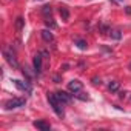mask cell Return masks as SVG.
Segmentation results:
<instances>
[{
	"mask_svg": "<svg viewBox=\"0 0 131 131\" xmlns=\"http://www.w3.org/2000/svg\"><path fill=\"white\" fill-rule=\"evenodd\" d=\"M45 25H46L48 28H51V29H54V28H56V22H54L51 17H46V19H45Z\"/></svg>",
	"mask_w": 131,
	"mask_h": 131,
	"instance_id": "14",
	"label": "cell"
},
{
	"mask_svg": "<svg viewBox=\"0 0 131 131\" xmlns=\"http://www.w3.org/2000/svg\"><path fill=\"white\" fill-rule=\"evenodd\" d=\"M25 103H26L25 99L14 97V99L8 100V102L5 103V108H6V110H16V108H22V106H25Z\"/></svg>",
	"mask_w": 131,
	"mask_h": 131,
	"instance_id": "3",
	"label": "cell"
},
{
	"mask_svg": "<svg viewBox=\"0 0 131 131\" xmlns=\"http://www.w3.org/2000/svg\"><path fill=\"white\" fill-rule=\"evenodd\" d=\"M32 125H34L37 129H42V131H49V129H51V125L46 123V122H43V120H36Z\"/></svg>",
	"mask_w": 131,
	"mask_h": 131,
	"instance_id": "8",
	"label": "cell"
},
{
	"mask_svg": "<svg viewBox=\"0 0 131 131\" xmlns=\"http://www.w3.org/2000/svg\"><path fill=\"white\" fill-rule=\"evenodd\" d=\"M128 68H129V70H131V62H129V67H128Z\"/></svg>",
	"mask_w": 131,
	"mask_h": 131,
	"instance_id": "20",
	"label": "cell"
},
{
	"mask_svg": "<svg viewBox=\"0 0 131 131\" xmlns=\"http://www.w3.org/2000/svg\"><path fill=\"white\" fill-rule=\"evenodd\" d=\"M119 86H120V83H119L117 80H111L110 85H108V90H110L111 93H116V91L119 90Z\"/></svg>",
	"mask_w": 131,
	"mask_h": 131,
	"instance_id": "11",
	"label": "cell"
},
{
	"mask_svg": "<svg viewBox=\"0 0 131 131\" xmlns=\"http://www.w3.org/2000/svg\"><path fill=\"white\" fill-rule=\"evenodd\" d=\"M125 11H126V14H131V6H126V9H125Z\"/></svg>",
	"mask_w": 131,
	"mask_h": 131,
	"instance_id": "19",
	"label": "cell"
},
{
	"mask_svg": "<svg viewBox=\"0 0 131 131\" xmlns=\"http://www.w3.org/2000/svg\"><path fill=\"white\" fill-rule=\"evenodd\" d=\"M111 37H113V39H116V40H119V39H120V31H119V29L111 31Z\"/></svg>",
	"mask_w": 131,
	"mask_h": 131,
	"instance_id": "17",
	"label": "cell"
},
{
	"mask_svg": "<svg viewBox=\"0 0 131 131\" xmlns=\"http://www.w3.org/2000/svg\"><path fill=\"white\" fill-rule=\"evenodd\" d=\"M82 82H79V80H71V82H68V90L71 91V93H77V91H82Z\"/></svg>",
	"mask_w": 131,
	"mask_h": 131,
	"instance_id": "6",
	"label": "cell"
},
{
	"mask_svg": "<svg viewBox=\"0 0 131 131\" xmlns=\"http://www.w3.org/2000/svg\"><path fill=\"white\" fill-rule=\"evenodd\" d=\"M3 57H5V60L11 65L13 68H19V62H17L16 54H14L13 49H9V48H3Z\"/></svg>",
	"mask_w": 131,
	"mask_h": 131,
	"instance_id": "2",
	"label": "cell"
},
{
	"mask_svg": "<svg viewBox=\"0 0 131 131\" xmlns=\"http://www.w3.org/2000/svg\"><path fill=\"white\" fill-rule=\"evenodd\" d=\"M56 97L62 102V103H70L71 102V96L68 93H65V91H57L56 93Z\"/></svg>",
	"mask_w": 131,
	"mask_h": 131,
	"instance_id": "7",
	"label": "cell"
},
{
	"mask_svg": "<svg viewBox=\"0 0 131 131\" xmlns=\"http://www.w3.org/2000/svg\"><path fill=\"white\" fill-rule=\"evenodd\" d=\"M48 102L51 103V106H52V110L56 111V114L59 116V117H63L65 116V113H63V108H62V102L56 97V94H52V93H48Z\"/></svg>",
	"mask_w": 131,
	"mask_h": 131,
	"instance_id": "1",
	"label": "cell"
},
{
	"mask_svg": "<svg viewBox=\"0 0 131 131\" xmlns=\"http://www.w3.org/2000/svg\"><path fill=\"white\" fill-rule=\"evenodd\" d=\"M114 2H119V0H114Z\"/></svg>",
	"mask_w": 131,
	"mask_h": 131,
	"instance_id": "21",
	"label": "cell"
},
{
	"mask_svg": "<svg viewBox=\"0 0 131 131\" xmlns=\"http://www.w3.org/2000/svg\"><path fill=\"white\" fill-rule=\"evenodd\" d=\"M23 25H25V20H23V17H17V19H16V29H17L19 32L23 29Z\"/></svg>",
	"mask_w": 131,
	"mask_h": 131,
	"instance_id": "12",
	"label": "cell"
},
{
	"mask_svg": "<svg viewBox=\"0 0 131 131\" xmlns=\"http://www.w3.org/2000/svg\"><path fill=\"white\" fill-rule=\"evenodd\" d=\"M51 13H52V8H51V6L46 5V6L42 8V14L45 16V19H46V17H51Z\"/></svg>",
	"mask_w": 131,
	"mask_h": 131,
	"instance_id": "13",
	"label": "cell"
},
{
	"mask_svg": "<svg viewBox=\"0 0 131 131\" xmlns=\"http://www.w3.org/2000/svg\"><path fill=\"white\" fill-rule=\"evenodd\" d=\"M32 67H34L36 74H40V73H42V56H40V54H36V56H34Z\"/></svg>",
	"mask_w": 131,
	"mask_h": 131,
	"instance_id": "4",
	"label": "cell"
},
{
	"mask_svg": "<svg viewBox=\"0 0 131 131\" xmlns=\"http://www.w3.org/2000/svg\"><path fill=\"white\" fill-rule=\"evenodd\" d=\"M40 36H42V39L45 40V42H54V36H52V32L49 31V29H43L42 32H40Z\"/></svg>",
	"mask_w": 131,
	"mask_h": 131,
	"instance_id": "9",
	"label": "cell"
},
{
	"mask_svg": "<svg viewBox=\"0 0 131 131\" xmlns=\"http://www.w3.org/2000/svg\"><path fill=\"white\" fill-rule=\"evenodd\" d=\"M93 85H100V79L99 77H93Z\"/></svg>",
	"mask_w": 131,
	"mask_h": 131,
	"instance_id": "18",
	"label": "cell"
},
{
	"mask_svg": "<svg viewBox=\"0 0 131 131\" xmlns=\"http://www.w3.org/2000/svg\"><path fill=\"white\" fill-rule=\"evenodd\" d=\"M60 17H62V20H68L70 19V11H68L67 6H62L60 8Z\"/></svg>",
	"mask_w": 131,
	"mask_h": 131,
	"instance_id": "10",
	"label": "cell"
},
{
	"mask_svg": "<svg viewBox=\"0 0 131 131\" xmlns=\"http://www.w3.org/2000/svg\"><path fill=\"white\" fill-rule=\"evenodd\" d=\"M14 82V85L19 88V90H22V91H25V93H31V85H29V82L26 80V82H22V80H13Z\"/></svg>",
	"mask_w": 131,
	"mask_h": 131,
	"instance_id": "5",
	"label": "cell"
},
{
	"mask_svg": "<svg viewBox=\"0 0 131 131\" xmlns=\"http://www.w3.org/2000/svg\"><path fill=\"white\" fill-rule=\"evenodd\" d=\"M76 43H77V46H79L80 49H86V46H88V45H86V42H85V40H82V39H77V40H76Z\"/></svg>",
	"mask_w": 131,
	"mask_h": 131,
	"instance_id": "15",
	"label": "cell"
},
{
	"mask_svg": "<svg viewBox=\"0 0 131 131\" xmlns=\"http://www.w3.org/2000/svg\"><path fill=\"white\" fill-rule=\"evenodd\" d=\"M74 94H76V97L80 99V100H88V96H86L85 93H82V91H77V93H74Z\"/></svg>",
	"mask_w": 131,
	"mask_h": 131,
	"instance_id": "16",
	"label": "cell"
}]
</instances>
